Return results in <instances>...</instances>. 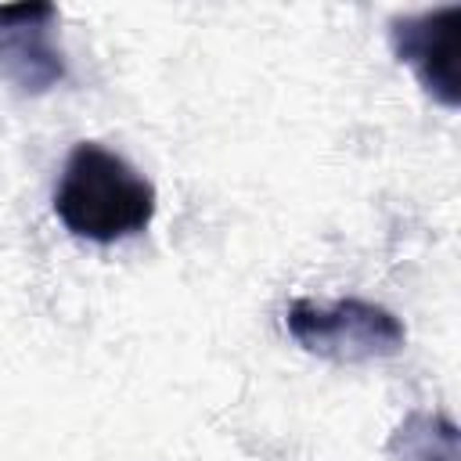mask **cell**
<instances>
[{
    "instance_id": "cell-3",
    "label": "cell",
    "mask_w": 461,
    "mask_h": 461,
    "mask_svg": "<svg viewBox=\"0 0 461 461\" xmlns=\"http://www.w3.org/2000/svg\"><path fill=\"white\" fill-rule=\"evenodd\" d=\"M393 54L418 76L425 94L443 108L461 104V4H443L421 14H400L389 22Z\"/></svg>"
},
{
    "instance_id": "cell-4",
    "label": "cell",
    "mask_w": 461,
    "mask_h": 461,
    "mask_svg": "<svg viewBox=\"0 0 461 461\" xmlns=\"http://www.w3.org/2000/svg\"><path fill=\"white\" fill-rule=\"evenodd\" d=\"M54 4L0 7V76L18 94H47L65 79V54L54 43Z\"/></svg>"
},
{
    "instance_id": "cell-2",
    "label": "cell",
    "mask_w": 461,
    "mask_h": 461,
    "mask_svg": "<svg viewBox=\"0 0 461 461\" xmlns=\"http://www.w3.org/2000/svg\"><path fill=\"white\" fill-rule=\"evenodd\" d=\"M285 324L299 349L335 364L385 360L396 357L407 342L400 317L367 299H339L331 306L295 299L285 313Z\"/></svg>"
},
{
    "instance_id": "cell-1",
    "label": "cell",
    "mask_w": 461,
    "mask_h": 461,
    "mask_svg": "<svg viewBox=\"0 0 461 461\" xmlns=\"http://www.w3.org/2000/svg\"><path fill=\"white\" fill-rule=\"evenodd\" d=\"M54 216L68 234L112 245L140 234L155 216V187L122 155L97 140H79L54 187Z\"/></svg>"
},
{
    "instance_id": "cell-5",
    "label": "cell",
    "mask_w": 461,
    "mask_h": 461,
    "mask_svg": "<svg viewBox=\"0 0 461 461\" xmlns=\"http://www.w3.org/2000/svg\"><path fill=\"white\" fill-rule=\"evenodd\" d=\"M393 461H461L457 425L436 411H411L385 443Z\"/></svg>"
}]
</instances>
